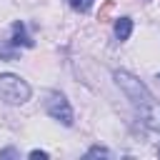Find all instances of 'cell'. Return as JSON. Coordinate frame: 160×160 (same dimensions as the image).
<instances>
[{"label": "cell", "mask_w": 160, "mask_h": 160, "mask_svg": "<svg viewBox=\"0 0 160 160\" xmlns=\"http://www.w3.org/2000/svg\"><path fill=\"white\" fill-rule=\"evenodd\" d=\"M112 78H115V82H118V88L125 92V98L138 108V105H142V102H148V100H152V95H150V90L145 88V82L142 80H138L132 72H128V70H115L112 72Z\"/></svg>", "instance_id": "cell-1"}, {"label": "cell", "mask_w": 160, "mask_h": 160, "mask_svg": "<svg viewBox=\"0 0 160 160\" xmlns=\"http://www.w3.org/2000/svg\"><path fill=\"white\" fill-rule=\"evenodd\" d=\"M30 98V85L12 72H2L0 75V100L8 105H22Z\"/></svg>", "instance_id": "cell-2"}, {"label": "cell", "mask_w": 160, "mask_h": 160, "mask_svg": "<svg viewBox=\"0 0 160 160\" xmlns=\"http://www.w3.org/2000/svg\"><path fill=\"white\" fill-rule=\"evenodd\" d=\"M45 110H48V115L52 120H58V122H62L68 128L72 125V108H70V102L65 100L62 92H50L48 100H45Z\"/></svg>", "instance_id": "cell-3"}, {"label": "cell", "mask_w": 160, "mask_h": 160, "mask_svg": "<svg viewBox=\"0 0 160 160\" xmlns=\"http://www.w3.org/2000/svg\"><path fill=\"white\" fill-rule=\"evenodd\" d=\"M138 112H140V120H142L145 128L160 132V102H155V98L142 102V105H138Z\"/></svg>", "instance_id": "cell-4"}, {"label": "cell", "mask_w": 160, "mask_h": 160, "mask_svg": "<svg viewBox=\"0 0 160 160\" xmlns=\"http://www.w3.org/2000/svg\"><path fill=\"white\" fill-rule=\"evenodd\" d=\"M10 42H12L15 48H20V45H22V48H30V45H32V40H30L28 32H25V25H22L20 20L12 22V40H10Z\"/></svg>", "instance_id": "cell-5"}, {"label": "cell", "mask_w": 160, "mask_h": 160, "mask_svg": "<svg viewBox=\"0 0 160 160\" xmlns=\"http://www.w3.org/2000/svg\"><path fill=\"white\" fill-rule=\"evenodd\" d=\"M130 32H132V20L130 18H118L115 20V38L122 42V40L130 38Z\"/></svg>", "instance_id": "cell-6"}, {"label": "cell", "mask_w": 160, "mask_h": 160, "mask_svg": "<svg viewBox=\"0 0 160 160\" xmlns=\"http://www.w3.org/2000/svg\"><path fill=\"white\" fill-rule=\"evenodd\" d=\"M0 58L2 60H18V48L12 42H0Z\"/></svg>", "instance_id": "cell-7"}, {"label": "cell", "mask_w": 160, "mask_h": 160, "mask_svg": "<svg viewBox=\"0 0 160 160\" xmlns=\"http://www.w3.org/2000/svg\"><path fill=\"white\" fill-rule=\"evenodd\" d=\"M85 158H112V152L108 150V148H100V145H92L88 152H85Z\"/></svg>", "instance_id": "cell-8"}, {"label": "cell", "mask_w": 160, "mask_h": 160, "mask_svg": "<svg viewBox=\"0 0 160 160\" xmlns=\"http://www.w3.org/2000/svg\"><path fill=\"white\" fill-rule=\"evenodd\" d=\"M112 8H115V2H112V0H108V2L100 8V12H98V20H100V22H108V20H110V12H112Z\"/></svg>", "instance_id": "cell-9"}, {"label": "cell", "mask_w": 160, "mask_h": 160, "mask_svg": "<svg viewBox=\"0 0 160 160\" xmlns=\"http://www.w3.org/2000/svg\"><path fill=\"white\" fill-rule=\"evenodd\" d=\"M70 5H72L75 10H80V12H88L90 5H92V0H70Z\"/></svg>", "instance_id": "cell-10"}, {"label": "cell", "mask_w": 160, "mask_h": 160, "mask_svg": "<svg viewBox=\"0 0 160 160\" xmlns=\"http://www.w3.org/2000/svg\"><path fill=\"white\" fill-rule=\"evenodd\" d=\"M30 160H48V152L45 150H32L30 152Z\"/></svg>", "instance_id": "cell-11"}, {"label": "cell", "mask_w": 160, "mask_h": 160, "mask_svg": "<svg viewBox=\"0 0 160 160\" xmlns=\"http://www.w3.org/2000/svg\"><path fill=\"white\" fill-rule=\"evenodd\" d=\"M0 158H18V150L15 148H5V150H0Z\"/></svg>", "instance_id": "cell-12"}, {"label": "cell", "mask_w": 160, "mask_h": 160, "mask_svg": "<svg viewBox=\"0 0 160 160\" xmlns=\"http://www.w3.org/2000/svg\"><path fill=\"white\" fill-rule=\"evenodd\" d=\"M158 155H160V145H158Z\"/></svg>", "instance_id": "cell-13"}, {"label": "cell", "mask_w": 160, "mask_h": 160, "mask_svg": "<svg viewBox=\"0 0 160 160\" xmlns=\"http://www.w3.org/2000/svg\"><path fill=\"white\" fill-rule=\"evenodd\" d=\"M158 80H160V72H158Z\"/></svg>", "instance_id": "cell-14"}, {"label": "cell", "mask_w": 160, "mask_h": 160, "mask_svg": "<svg viewBox=\"0 0 160 160\" xmlns=\"http://www.w3.org/2000/svg\"><path fill=\"white\" fill-rule=\"evenodd\" d=\"M145 2H148V0H145Z\"/></svg>", "instance_id": "cell-15"}]
</instances>
